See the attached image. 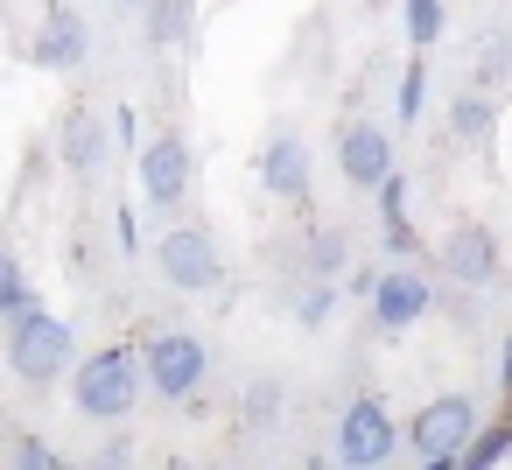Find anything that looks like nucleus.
Instances as JSON below:
<instances>
[{"instance_id": "f257e3e1", "label": "nucleus", "mask_w": 512, "mask_h": 470, "mask_svg": "<svg viewBox=\"0 0 512 470\" xmlns=\"http://www.w3.org/2000/svg\"><path fill=\"white\" fill-rule=\"evenodd\" d=\"M141 386H148V372H141V351L113 344V351H92V358L78 365V379H71V400H78V414H92V421H120V414L141 400Z\"/></svg>"}, {"instance_id": "f03ea898", "label": "nucleus", "mask_w": 512, "mask_h": 470, "mask_svg": "<svg viewBox=\"0 0 512 470\" xmlns=\"http://www.w3.org/2000/svg\"><path fill=\"white\" fill-rule=\"evenodd\" d=\"M71 323L64 316H50V309H22V316H8V365H15V379L22 386H50L64 365H71Z\"/></svg>"}, {"instance_id": "7ed1b4c3", "label": "nucleus", "mask_w": 512, "mask_h": 470, "mask_svg": "<svg viewBox=\"0 0 512 470\" xmlns=\"http://www.w3.org/2000/svg\"><path fill=\"white\" fill-rule=\"evenodd\" d=\"M477 435V400L470 393H442V400H428L414 421H407V442H414V456L428 463V470H449V463H463V442Z\"/></svg>"}, {"instance_id": "20e7f679", "label": "nucleus", "mask_w": 512, "mask_h": 470, "mask_svg": "<svg viewBox=\"0 0 512 470\" xmlns=\"http://www.w3.org/2000/svg\"><path fill=\"white\" fill-rule=\"evenodd\" d=\"M155 267H162V281H169V288H183V295H211V288L225 281L218 239H211L204 225H176V232H162Z\"/></svg>"}, {"instance_id": "39448f33", "label": "nucleus", "mask_w": 512, "mask_h": 470, "mask_svg": "<svg viewBox=\"0 0 512 470\" xmlns=\"http://www.w3.org/2000/svg\"><path fill=\"white\" fill-rule=\"evenodd\" d=\"M204 344L190 337V330H162V337H148L141 344V372H148V386L162 393V400H190L197 386H204Z\"/></svg>"}, {"instance_id": "423d86ee", "label": "nucleus", "mask_w": 512, "mask_h": 470, "mask_svg": "<svg viewBox=\"0 0 512 470\" xmlns=\"http://www.w3.org/2000/svg\"><path fill=\"white\" fill-rule=\"evenodd\" d=\"M393 442H400V428H393V407L386 400H351L344 407V421H337V463H351V470H379V463H393Z\"/></svg>"}, {"instance_id": "0eeeda50", "label": "nucleus", "mask_w": 512, "mask_h": 470, "mask_svg": "<svg viewBox=\"0 0 512 470\" xmlns=\"http://www.w3.org/2000/svg\"><path fill=\"white\" fill-rule=\"evenodd\" d=\"M134 162H141V190H148L155 211L183 204V190H190V148H183V134H155V141H141Z\"/></svg>"}, {"instance_id": "6e6552de", "label": "nucleus", "mask_w": 512, "mask_h": 470, "mask_svg": "<svg viewBox=\"0 0 512 470\" xmlns=\"http://www.w3.org/2000/svg\"><path fill=\"white\" fill-rule=\"evenodd\" d=\"M428 302H435V288H428L414 267H393V274L372 281V316H379V330H407V323H421Z\"/></svg>"}, {"instance_id": "1a4fd4ad", "label": "nucleus", "mask_w": 512, "mask_h": 470, "mask_svg": "<svg viewBox=\"0 0 512 470\" xmlns=\"http://www.w3.org/2000/svg\"><path fill=\"white\" fill-rule=\"evenodd\" d=\"M442 267H449V281L484 288V281L498 274V239H491L484 225H456V232L442 239Z\"/></svg>"}, {"instance_id": "9d476101", "label": "nucleus", "mask_w": 512, "mask_h": 470, "mask_svg": "<svg viewBox=\"0 0 512 470\" xmlns=\"http://www.w3.org/2000/svg\"><path fill=\"white\" fill-rule=\"evenodd\" d=\"M337 169H344L358 190H372V183L393 169V141H386L379 127H365V120H358V127H344V141H337Z\"/></svg>"}, {"instance_id": "9b49d317", "label": "nucleus", "mask_w": 512, "mask_h": 470, "mask_svg": "<svg viewBox=\"0 0 512 470\" xmlns=\"http://www.w3.org/2000/svg\"><path fill=\"white\" fill-rule=\"evenodd\" d=\"M85 50H92L85 22H78L71 8H50V15H43V36H36V64H43V71H78Z\"/></svg>"}, {"instance_id": "f8f14e48", "label": "nucleus", "mask_w": 512, "mask_h": 470, "mask_svg": "<svg viewBox=\"0 0 512 470\" xmlns=\"http://www.w3.org/2000/svg\"><path fill=\"white\" fill-rule=\"evenodd\" d=\"M64 169L78 176V183H99V169H106V127H99V113H64Z\"/></svg>"}, {"instance_id": "ddd939ff", "label": "nucleus", "mask_w": 512, "mask_h": 470, "mask_svg": "<svg viewBox=\"0 0 512 470\" xmlns=\"http://www.w3.org/2000/svg\"><path fill=\"white\" fill-rule=\"evenodd\" d=\"M260 183H267L274 197H288V204H309V148H302L295 134L267 141V155H260Z\"/></svg>"}, {"instance_id": "4468645a", "label": "nucleus", "mask_w": 512, "mask_h": 470, "mask_svg": "<svg viewBox=\"0 0 512 470\" xmlns=\"http://www.w3.org/2000/svg\"><path fill=\"white\" fill-rule=\"evenodd\" d=\"M505 456H512V414H505L498 428H477V435L463 442V463H470V470H491V463H505Z\"/></svg>"}, {"instance_id": "2eb2a0df", "label": "nucleus", "mask_w": 512, "mask_h": 470, "mask_svg": "<svg viewBox=\"0 0 512 470\" xmlns=\"http://www.w3.org/2000/svg\"><path fill=\"white\" fill-rule=\"evenodd\" d=\"M491 127H498V106H491V99H456V106H449V134H456V141H484Z\"/></svg>"}, {"instance_id": "dca6fc26", "label": "nucleus", "mask_w": 512, "mask_h": 470, "mask_svg": "<svg viewBox=\"0 0 512 470\" xmlns=\"http://www.w3.org/2000/svg\"><path fill=\"white\" fill-rule=\"evenodd\" d=\"M190 8H197V0H155V8H148V36L169 50V43H183L190 36Z\"/></svg>"}, {"instance_id": "f3484780", "label": "nucleus", "mask_w": 512, "mask_h": 470, "mask_svg": "<svg viewBox=\"0 0 512 470\" xmlns=\"http://www.w3.org/2000/svg\"><path fill=\"white\" fill-rule=\"evenodd\" d=\"M29 302H36V288H29L22 260H15V253H0V316H22Z\"/></svg>"}, {"instance_id": "a211bd4d", "label": "nucleus", "mask_w": 512, "mask_h": 470, "mask_svg": "<svg viewBox=\"0 0 512 470\" xmlns=\"http://www.w3.org/2000/svg\"><path fill=\"white\" fill-rule=\"evenodd\" d=\"M351 260V246H344V232H309V274L316 281H337V267Z\"/></svg>"}, {"instance_id": "6ab92c4d", "label": "nucleus", "mask_w": 512, "mask_h": 470, "mask_svg": "<svg viewBox=\"0 0 512 470\" xmlns=\"http://www.w3.org/2000/svg\"><path fill=\"white\" fill-rule=\"evenodd\" d=\"M407 43L414 50L442 43V0H407Z\"/></svg>"}, {"instance_id": "aec40b11", "label": "nucleus", "mask_w": 512, "mask_h": 470, "mask_svg": "<svg viewBox=\"0 0 512 470\" xmlns=\"http://www.w3.org/2000/svg\"><path fill=\"white\" fill-rule=\"evenodd\" d=\"M421 106H428V71L407 64L400 71V120H421Z\"/></svg>"}, {"instance_id": "412c9836", "label": "nucleus", "mask_w": 512, "mask_h": 470, "mask_svg": "<svg viewBox=\"0 0 512 470\" xmlns=\"http://www.w3.org/2000/svg\"><path fill=\"white\" fill-rule=\"evenodd\" d=\"M274 414H281V379H260V386L246 393V421H253V428H267Z\"/></svg>"}, {"instance_id": "4be33fe9", "label": "nucleus", "mask_w": 512, "mask_h": 470, "mask_svg": "<svg viewBox=\"0 0 512 470\" xmlns=\"http://www.w3.org/2000/svg\"><path fill=\"white\" fill-rule=\"evenodd\" d=\"M330 309H337V288H330V281H316V288L295 302V316H302L309 330H316V323H330Z\"/></svg>"}, {"instance_id": "5701e85b", "label": "nucleus", "mask_w": 512, "mask_h": 470, "mask_svg": "<svg viewBox=\"0 0 512 470\" xmlns=\"http://www.w3.org/2000/svg\"><path fill=\"white\" fill-rule=\"evenodd\" d=\"M505 71H512V43H505V36H491V50L477 57V78H484V85H498Z\"/></svg>"}, {"instance_id": "b1692460", "label": "nucleus", "mask_w": 512, "mask_h": 470, "mask_svg": "<svg viewBox=\"0 0 512 470\" xmlns=\"http://www.w3.org/2000/svg\"><path fill=\"white\" fill-rule=\"evenodd\" d=\"M379 232H386V253H400V260H407V253H414V246H421V239H414V225H407V218H379Z\"/></svg>"}, {"instance_id": "393cba45", "label": "nucleus", "mask_w": 512, "mask_h": 470, "mask_svg": "<svg viewBox=\"0 0 512 470\" xmlns=\"http://www.w3.org/2000/svg\"><path fill=\"white\" fill-rule=\"evenodd\" d=\"M15 463H29V470H50V463H57V449H43V442H15Z\"/></svg>"}, {"instance_id": "a878e982", "label": "nucleus", "mask_w": 512, "mask_h": 470, "mask_svg": "<svg viewBox=\"0 0 512 470\" xmlns=\"http://www.w3.org/2000/svg\"><path fill=\"white\" fill-rule=\"evenodd\" d=\"M113 134H120V141H127V148H134V141H141V127H134V113H127V106H120V113H113Z\"/></svg>"}, {"instance_id": "bb28decb", "label": "nucleus", "mask_w": 512, "mask_h": 470, "mask_svg": "<svg viewBox=\"0 0 512 470\" xmlns=\"http://www.w3.org/2000/svg\"><path fill=\"white\" fill-rule=\"evenodd\" d=\"M498 386L512 393V337H505V365H498Z\"/></svg>"}, {"instance_id": "cd10ccee", "label": "nucleus", "mask_w": 512, "mask_h": 470, "mask_svg": "<svg viewBox=\"0 0 512 470\" xmlns=\"http://www.w3.org/2000/svg\"><path fill=\"white\" fill-rule=\"evenodd\" d=\"M127 8H134V0H127Z\"/></svg>"}]
</instances>
